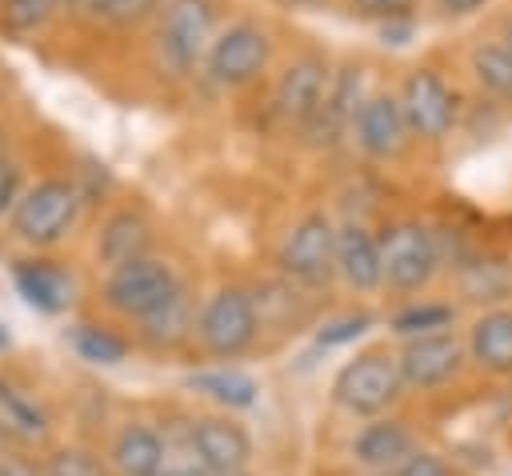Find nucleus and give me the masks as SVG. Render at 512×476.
<instances>
[{
    "label": "nucleus",
    "mask_w": 512,
    "mask_h": 476,
    "mask_svg": "<svg viewBox=\"0 0 512 476\" xmlns=\"http://www.w3.org/2000/svg\"><path fill=\"white\" fill-rule=\"evenodd\" d=\"M0 156H4V132H0Z\"/></svg>",
    "instance_id": "42"
},
{
    "label": "nucleus",
    "mask_w": 512,
    "mask_h": 476,
    "mask_svg": "<svg viewBox=\"0 0 512 476\" xmlns=\"http://www.w3.org/2000/svg\"><path fill=\"white\" fill-rule=\"evenodd\" d=\"M180 292V280L176 272L156 260V256H144V260H132V264H120L104 276V304L116 312V316H128V320H144L152 316L156 308H164L172 296Z\"/></svg>",
    "instance_id": "4"
},
{
    "label": "nucleus",
    "mask_w": 512,
    "mask_h": 476,
    "mask_svg": "<svg viewBox=\"0 0 512 476\" xmlns=\"http://www.w3.org/2000/svg\"><path fill=\"white\" fill-rule=\"evenodd\" d=\"M268 56H272L268 32L256 20H236L212 40V52H208L204 68L216 84L240 88V84H252L268 68Z\"/></svg>",
    "instance_id": "8"
},
{
    "label": "nucleus",
    "mask_w": 512,
    "mask_h": 476,
    "mask_svg": "<svg viewBox=\"0 0 512 476\" xmlns=\"http://www.w3.org/2000/svg\"><path fill=\"white\" fill-rule=\"evenodd\" d=\"M396 360H400V376L408 388H440L460 372L464 344L452 332H428V336L404 340Z\"/></svg>",
    "instance_id": "12"
},
{
    "label": "nucleus",
    "mask_w": 512,
    "mask_h": 476,
    "mask_svg": "<svg viewBox=\"0 0 512 476\" xmlns=\"http://www.w3.org/2000/svg\"><path fill=\"white\" fill-rule=\"evenodd\" d=\"M160 476H212V472L196 460V452H192V444H188V428H184L180 444H172V440H168V464H164V472H160Z\"/></svg>",
    "instance_id": "32"
},
{
    "label": "nucleus",
    "mask_w": 512,
    "mask_h": 476,
    "mask_svg": "<svg viewBox=\"0 0 512 476\" xmlns=\"http://www.w3.org/2000/svg\"><path fill=\"white\" fill-rule=\"evenodd\" d=\"M412 452H416L412 448V432L392 416H376L352 436V460L364 464L372 476L396 472Z\"/></svg>",
    "instance_id": "16"
},
{
    "label": "nucleus",
    "mask_w": 512,
    "mask_h": 476,
    "mask_svg": "<svg viewBox=\"0 0 512 476\" xmlns=\"http://www.w3.org/2000/svg\"><path fill=\"white\" fill-rule=\"evenodd\" d=\"M188 444H192L196 460L212 476L244 472L248 460H252V436L232 416H200V420H192L188 424Z\"/></svg>",
    "instance_id": "11"
},
{
    "label": "nucleus",
    "mask_w": 512,
    "mask_h": 476,
    "mask_svg": "<svg viewBox=\"0 0 512 476\" xmlns=\"http://www.w3.org/2000/svg\"><path fill=\"white\" fill-rule=\"evenodd\" d=\"M64 340H68V348H72L84 364H96V368H116V364L128 360V340L116 336V332L104 328V324H72V328L64 332Z\"/></svg>",
    "instance_id": "24"
},
{
    "label": "nucleus",
    "mask_w": 512,
    "mask_h": 476,
    "mask_svg": "<svg viewBox=\"0 0 512 476\" xmlns=\"http://www.w3.org/2000/svg\"><path fill=\"white\" fill-rule=\"evenodd\" d=\"M196 324H200V312H196L192 296L180 288L164 308H156L152 316L140 320V340L148 348H156V352H172L196 332Z\"/></svg>",
    "instance_id": "22"
},
{
    "label": "nucleus",
    "mask_w": 512,
    "mask_h": 476,
    "mask_svg": "<svg viewBox=\"0 0 512 476\" xmlns=\"http://www.w3.org/2000/svg\"><path fill=\"white\" fill-rule=\"evenodd\" d=\"M364 12H372V16H400L412 0H356Z\"/></svg>",
    "instance_id": "36"
},
{
    "label": "nucleus",
    "mask_w": 512,
    "mask_h": 476,
    "mask_svg": "<svg viewBox=\"0 0 512 476\" xmlns=\"http://www.w3.org/2000/svg\"><path fill=\"white\" fill-rule=\"evenodd\" d=\"M384 476H392V472H384Z\"/></svg>",
    "instance_id": "44"
},
{
    "label": "nucleus",
    "mask_w": 512,
    "mask_h": 476,
    "mask_svg": "<svg viewBox=\"0 0 512 476\" xmlns=\"http://www.w3.org/2000/svg\"><path fill=\"white\" fill-rule=\"evenodd\" d=\"M500 44H504V48H508V52H512V16H508V20H504V32H500Z\"/></svg>",
    "instance_id": "38"
},
{
    "label": "nucleus",
    "mask_w": 512,
    "mask_h": 476,
    "mask_svg": "<svg viewBox=\"0 0 512 476\" xmlns=\"http://www.w3.org/2000/svg\"><path fill=\"white\" fill-rule=\"evenodd\" d=\"M188 388H192L196 396H204V400H212V404L228 408V412L252 408V404H256V396H260V384H256L248 372L228 368V364L192 372V376H188Z\"/></svg>",
    "instance_id": "23"
},
{
    "label": "nucleus",
    "mask_w": 512,
    "mask_h": 476,
    "mask_svg": "<svg viewBox=\"0 0 512 476\" xmlns=\"http://www.w3.org/2000/svg\"><path fill=\"white\" fill-rule=\"evenodd\" d=\"M20 164L16 160H8V156H0V216L4 212H16V204H20Z\"/></svg>",
    "instance_id": "33"
},
{
    "label": "nucleus",
    "mask_w": 512,
    "mask_h": 476,
    "mask_svg": "<svg viewBox=\"0 0 512 476\" xmlns=\"http://www.w3.org/2000/svg\"><path fill=\"white\" fill-rule=\"evenodd\" d=\"M276 264H280V272L288 280H296L304 288L328 284L332 272H336V224L324 212L300 216L288 228V236H284V244L276 252Z\"/></svg>",
    "instance_id": "7"
},
{
    "label": "nucleus",
    "mask_w": 512,
    "mask_h": 476,
    "mask_svg": "<svg viewBox=\"0 0 512 476\" xmlns=\"http://www.w3.org/2000/svg\"><path fill=\"white\" fill-rule=\"evenodd\" d=\"M508 288H512V272L500 260H476L464 268V292L472 300H504Z\"/></svg>",
    "instance_id": "29"
},
{
    "label": "nucleus",
    "mask_w": 512,
    "mask_h": 476,
    "mask_svg": "<svg viewBox=\"0 0 512 476\" xmlns=\"http://www.w3.org/2000/svg\"><path fill=\"white\" fill-rule=\"evenodd\" d=\"M336 276L352 292H376L384 284V264H380V236L356 220L336 228Z\"/></svg>",
    "instance_id": "14"
},
{
    "label": "nucleus",
    "mask_w": 512,
    "mask_h": 476,
    "mask_svg": "<svg viewBox=\"0 0 512 476\" xmlns=\"http://www.w3.org/2000/svg\"><path fill=\"white\" fill-rule=\"evenodd\" d=\"M444 12H452V16H468V12H476V8H484V0H436Z\"/></svg>",
    "instance_id": "37"
},
{
    "label": "nucleus",
    "mask_w": 512,
    "mask_h": 476,
    "mask_svg": "<svg viewBox=\"0 0 512 476\" xmlns=\"http://www.w3.org/2000/svg\"><path fill=\"white\" fill-rule=\"evenodd\" d=\"M256 332H260V312H256V300L244 288H216L200 304L196 336H200L208 356L232 360V356L252 348Z\"/></svg>",
    "instance_id": "5"
},
{
    "label": "nucleus",
    "mask_w": 512,
    "mask_h": 476,
    "mask_svg": "<svg viewBox=\"0 0 512 476\" xmlns=\"http://www.w3.org/2000/svg\"><path fill=\"white\" fill-rule=\"evenodd\" d=\"M404 388L400 360L388 352H360L332 380V400L352 416H380Z\"/></svg>",
    "instance_id": "6"
},
{
    "label": "nucleus",
    "mask_w": 512,
    "mask_h": 476,
    "mask_svg": "<svg viewBox=\"0 0 512 476\" xmlns=\"http://www.w3.org/2000/svg\"><path fill=\"white\" fill-rule=\"evenodd\" d=\"M392 476H452V468L436 452H412Z\"/></svg>",
    "instance_id": "34"
},
{
    "label": "nucleus",
    "mask_w": 512,
    "mask_h": 476,
    "mask_svg": "<svg viewBox=\"0 0 512 476\" xmlns=\"http://www.w3.org/2000/svg\"><path fill=\"white\" fill-rule=\"evenodd\" d=\"M468 356L476 368L508 376L512 372V308H492L484 312L472 332H468Z\"/></svg>",
    "instance_id": "21"
},
{
    "label": "nucleus",
    "mask_w": 512,
    "mask_h": 476,
    "mask_svg": "<svg viewBox=\"0 0 512 476\" xmlns=\"http://www.w3.org/2000/svg\"><path fill=\"white\" fill-rule=\"evenodd\" d=\"M72 4H76L80 12L104 20V24H116V28L140 24V20H148V16L160 8V0H72Z\"/></svg>",
    "instance_id": "28"
},
{
    "label": "nucleus",
    "mask_w": 512,
    "mask_h": 476,
    "mask_svg": "<svg viewBox=\"0 0 512 476\" xmlns=\"http://www.w3.org/2000/svg\"><path fill=\"white\" fill-rule=\"evenodd\" d=\"M12 284L24 296V304H32L44 316H60L72 304V276L52 260H16Z\"/></svg>",
    "instance_id": "18"
},
{
    "label": "nucleus",
    "mask_w": 512,
    "mask_h": 476,
    "mask_svg": "<svg viewBox=\"0 0 512 476\" xmlns=\"http://www.w3.org/2000/svg\"><path fill=\"white\" fill-rule=\"evenodd\" d=\"M472 76L484 92H492L496 100H512V52L492 40V44H480L472 52Z\"/></svg>",
    "instance_id": "25"
},
{
    "label": "nucleus",
    "mask_w": 512,
    "mask_h": 476,
    "mask_svg": "<svg viewBox=\"0 0 512 476\" xmlns=\"http://www.w3.org/2000/svg\"><path fill=\"white\" fill-rule=\"evenodd\" d=\"M364 104V76L360 68H340L328 84V96L320 104V112L308 120V136L316 144H332L336 136L352 132V120H356V108Z\"/></svg>",
    "instance_id": "17"
},
{
    "label": "nucleus",
    "mask_w": 512,
    "mask_h": 476,
    "mask_svg": "<svg viewBox=\"0 0 512 476\" xmlns=\"http://www.w3.org/2000/svg\"><path fill=\"white\" fill-rule=\"evenodd\" d=\"M168 464V436L144 420H128L108 444L112 476H160Z\"/></svg>",
    "instance_id": "15"
},
{
    "label": "nucleus",
    "mask_w": 512,
    "mask_h": 476,
    "mask_svg": "<svg viewBox=\"0 0 512 476\" xmlns=\"http://www.w3.org/2000/svg\"><path fill=\"white\" fill-rule=\"evenodd\" d=\"M148 248H152L148 220H144L140 212H132V208L112 212V216L104 220L100 236H96V256H100V264H108V272H112V268H120V264L144 260V256H148Z\"/></svg>",
    "instance_id": "19"
},
{
    "label": "nucleus",
    "mask_w": 512,
    "mask_h": 476,
    "mask_svg": "<svg viewBox=\"0 0 512 476\" xmlns=\"http://www.w3.org/2000/svg\"><path fill=\"white\" fill-rule=\"evenodd\" d=\"M44 472L48 476H112L108 460H100V452L84 448V444H64L52 448L44 456Z\"/></svg>",
    "instance_id": "26"
},
{
    "label": "nucleus",
    "mask_w": 512,
    "mask_h": 476,
    "mask_svg": "<svg viewBox=\"0 0 512 476\" xmlns=\"http://www.w3.org/2000/svg\"><path fill=\"white\" fill-rule=\"evenodd\" d=\"M80 204H84V196L72 180H60V176L40 180L20 196V204L12 212V232L32 248H48V244L64 240V232L76 224Z\"/></svg>",
    "instance_id": "2"
},
{
    "label": "nucleus",
    "mask_w": 512,
    "mask_h": 476,
    "mask_svg": "<svg viewBox=\"0 0 512 476\" xmlns=\"http://www.w3.org/2000/svg\"><path fill=\"white\" fill-rule=\"evenodd\" d=\"M400 108H404L408 132L420 140H444L456 124V96L432 68H416L404 76Z\"/></svg>",
    "instance_id": "9"
},
{
    "label": "nucleus",
    "mask_w": 512,
    "mask_h": 476,
    "mask_svg": "<svg viewBox=\"0 0 512 476\" xmlns=\"http://www.w3.org/2000/svg\"><path fill=\"white\" fill-rule=\"evenodd\" d=\"M224 476H248V472H224Z\"/></svg>",
    "instance_id": "41"
},
{
    "label": "nucleus",
    "mask_w": 512,
    "mask_h": 476,
    "mask_svg": "<svg viewBox=\"0 0 512 476\" xmlns=\"http://www.w3.org/2000/svg\"><path fill=\"white\" fill-rule=\"evenodd\" d=\"M328 84H332L328 64H324L320 56L304 52V56H296V60L280 72L276 92H272V104H276V112H280L284 120L308 128V120L320 112V104H324V96H328Z\"/></svg>",
    "instance_id": "10"
},
{
    "label": "nucleus",
    "mask_w": 512,
    "mask_h": 476,
    "mask_svg": "<svg viewBox=\"0 0 512 476\" xmlns=\"http://www.w3.org/2000/svg\"><path fill=\"white\" fill-rule=\"evenodd\" d=\"M380 264L392 292H420L440 268V244L420 220H396L380 232Z\"/></svg>",
    "instance_id": "3"
},
{
    "label": "nucleus",
    "mask_w": 512,
    "mask_h": 476,
    "mask_svg": "<svg viewBox=\"0 0 512 476\" xmlns=\"http://www.w3.org/2000/svg\"><path fill=\"white\" fill-rule=\"evenodd\" d=\"M0 424L8 428L12 440L20 444H44L52 432V416L48 408L20 384H12L8 376H0Z\"/></svg>",
    "instance_id": "20"
},
{
    "label": "nucleus",
    "mask_w": 512,
    "mask_h": 476,
    "mask_svg": "<svg viewBox=\"0 0 512 476\" xmlns=\"http://www.w3.org/2000/svg\"><path fill=\"white\" fill-rule=\"evenodd\" d=\"M292 4H312V0H292Z\"/></svg>",
    "instance_id": "43"
},
{
    "label": "nucleus",
    "mask_w": 512,
    "mask_h": 476,
    "mask_svg": "<svg viewBox=\"0 0 512 476\" xmlns=\"http://www.w3.org/2000/svg\"><path fill=\"white\" fill-rule=\"evenodd\" d=\"M8 340H12V336H8V328H4V324H0V352H4V348H8Z\"/></svg>",
    "instance_id": "40"
},
{
    "label": "nucleus",
    "mask_w": 512,
    "mask_h": 476,
    "mask_svg": "<svg viewBox=\"0 0 512 476\" xmlns=\"http://www.w3.org/2000/svg\"><path fill=\"white\" fill-rule=\"evenodd\" d=\"M388 324H392V332L404 336V340L428 336V332H448L452 308H448V304H408V308H400Z\"/></svg>",
    "instance_id": "27"
},
{
    "label": "nucleus",
    "mask_w": 512,
    "mask_h": 476,
    "mask_svg": "<svg viewBox=\"0 0 512 476\" xmlns=\"http://www.w3.org/2000/svg\"><path fill=\"white\" fill-rule=\"evenodd\" d=\"M368 324H372V316H340V320H328L320 332H316V344L320 348H336V344H352V340H360L364 332H368Z\"/></svg>",
    "instance_id": "31"
},
{
    "label": "nucleus",
    "mask_w": 512,
    "mask_h": 476,
    "mask_svg": "<svg viewBox=\"0 0 512 476\" xmlns=\"http://www.w3.org/2000/svg\"><path fill=\"white\" fill-rule=\"evenodd\" d=\"M60 0H0V20L12 32H36L52 20Z\"/></svg>",
    "instance_id": "30"
},
{
    "label": "nucleus",
    "mask_w": 512,
    "mask_h": 476,
    "mask_svg": "<svg viewBox=\"0 0 512 476\" xmlns=\"http://www.w3.org/2000/svg\"><path fill=\"white\" fill-rule=\"evenodd\" d=\"M216 4L212 0H164L156 44L172 72H192L208 60L216 40Z\"/></svg>",
    "instance_id": "1"
},
{
    "label": "nucleus",
    "mask_w": 512,
    "mask_h": 476,
    "mask_svg": "<svg viewBox=\"0 0 512 476\" xmlns=\"http://www.w3.org/2000/svg\"><path fill=\"white\" fill-rule=\"evenodd\" d=\"M8 444H12V436H8V428H4V424H0V456H8V452H12V448H8Z\"/></svg>",
    "instance_id": "39"
},
{
    "label": "nucleus",
    "mask_w": 512,
    "mask_h": 476,
    "mask_svg": "<svg viewBox=\"0 0 512 476\" xmlns=\"http://www.w3.org/2000/svg\"><path fill=\"white\" fill-rule=\"evenodd\" d=\"M352 140L372 160L396 156L408 140V120H404L400 96H388V92L364 96V104L356 108V120H352Z\"/></svg>",
    "instance_id": "13"
},
{
    "label": "nucleus",
    "mask_w": 512,
    "mask_h": 476,
    "mask_svg": "<svg viewBox=\"0 0 512 476\" xmlns=\"http://www.w3.org/2000/svg\"><path fill=\"white\" fill-rule=\"evenodd\" d=\"M0 476H48V472H44V460L28 452H8L0 456Z\"/></svg>",
    "instance_id": "35"
}]
</instances>
